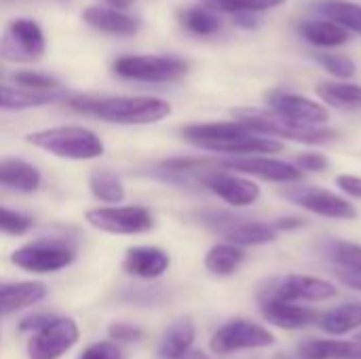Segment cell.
Returning a JSON list of instances; mask_svg holds the SVG:
<instances>
[{
  "instance_id": "13",
  "label": "cell",
  "mask_w": 361,
  "mask_h": 359,
  "mask_svg": "<svg viewBox=\"0 0 361 359\" xmlns=\"http://www.w3.org/2000/svg\"><path fill=\"white\" fill-rule=\"evenodd\" d=\"M78 326L70 317H53L47 326L34 332L27 345L30 359H59L78 343Z\"/></svg>"
},
{
  "instance_id": "30",
  "label": "cell",
  "mask_w": 361,
  "mask_h": 359,
  "mask_svg": "<svg viewBox=\"0 0 361 359\" xmlns=\"http://www.w3.org/2000/svg\"><path fill=\"white\" fill-rule=\"evenodd\" d=\"M89 188H91V195L102 203L118 205V203L125 201V186L118 180V176L112 174V171H95V174H91Z\"/></svg>"
},
{
  "instance_id": "20",
  "label": "cell",
  "mask_w": 361,
  "mask_h": 359,
  "mask_svg": "<svg viewBox=\"0 0 361 359\" xmlns=\"http://www.w3.org/2000/svg\"><path fill=\"white\" fill-rule=\"evenodd\" d=\"M82 19L91 28L106 32V34H116V36H131L142 28L140 19L125 15L121 8H114V6H99V4L89 6L82 11Z\"/></svg>"
},
{
  "instance_id": "1",
  "label": "cell",
  "mask_w": 361,
  "mask_h": 359,
  "mask_svg": "<svg viewBox=\"0 0 361 359\" xmlns=\"http://www.w3.org/2000/svg\"><path fill=\"white\" fill-rule=\"evenodd\" d=\"M182 138L203 150L222 152V154H275L283 150V144L275 138L260 135L250 131L239 121H220V123H197L182 129Z\"/></svg>"
},
{
  "instance_id": "33",
  "label": "cell",
  "mask_w": 361,
  "mask_h": 359,
  "mask_svg": "<svg viewBox=\"0 0 361 359\" xmlns=\"http://www.w3.org/2000/svg\"><path fill=\"white\" fill-rule=\"evenodd\" d=\"M328 258L343 271H361V245L351 241H330L326 250Z\"/></svg>"
},
{
  "instance_id": "18",
  "label": "cell",
  "mask_w": 361,
  "mask_h": 359,
  "mask_svg": "<svg viewBox=\"0 0 361 359\" xmlns=\"http://www.w3.org/2000/svg\"><path fill=\"white\" fill-rule=\"evenodd\" d=\"M258 303H260L264 320L277 328L296 330V328L315 324L319 320V315L315 311L300 307L296 303H288V300H258Z\"/></svg>"
},
{
  "instance_id": "38",
  "label": "cell",
  "mask_w": 361,
  "mask_h": 359,
  "mask_svg": "<svg viewBox=\"0 0 361 359\" xmlns=\"http://www.w3.org/2000/svg\"><path fill=\"white\" fill-rule=\"evenodd\" d=\"M110 336L118 343H137L144 339V332L140 328H135L133 324H125V322H116L108 328Z\"/></svg>"
},
{
  "instance_id": "40",
  "label": "cell",
  "mask_w": 361,
  "mask_h": 359,
  "mask_svg": "<svg viewBox=\"0 0 361 359\" xmlns=\"http://www.w3.org/2000/svg\"><path fill=\"white\" fill-rule=\"evenodd\" d=\"M336 186L345 193V195H349V197H353V199H361V178L360 176H349V174H343V176H338L336 178Z\"/></svg>"
},
{
  "instance_id": "36",
  "label": "cell",
  "mask_w": 361,
  "mask_h": 359,
  "mask_svg": "<svg viewBox=\"0 0 361 359\" xmlns=\"http://www.w3.org/2000/svg\"><path fill=\"white\" fill-rule=\"evenodd\" d=\"M13 80L21 87H30V89H42V91H49V89H59V83L51 76H44V74H38L34 70H23V72H17L13 76Z\"/></svg>"
},
{
  "instance_id": "6",
  "label": "cell",
  "mask_w": 361,
  "mask_h": 359,
  "mask_svg": "<svg viewBox=\"0 0 361 359\" xmlns=\"http://www.w3.org/2000/svg\"><path fill=\"white\" fill-rule=\"evenodd\" d=\"M112 68L121 78L140 83H171L188 72V63L171 55H123Z\"/></svg>"
},
{
  "instance_id": "28",
  "label": "cell",
  "mask_w": 361,
  "mask_h": 359,
  "mask_svg": "<svg viewBox=\"0 0 361 359\" xmlns=\"http://www.w3.org/2000/svg\"><path fill=\"white\" fill-rule=\"evenodd\" d=\"M245 260V252L243 248L235 245V243H218L214 245L207 254H205V269L212 275L218 277H228L233 273L239 271V267Z\"/></svg>"
},
{
  "instance_id": "27",
  "label": "cell",
  "mask_w": 361,
  "mask_h": 359,
  "mask_svg": "<svg viewBox=\"0 0 361 359\" xmlns=\"http://www.w3.org/2000/svg\"><path fill=\"white\" fill-rule=\"evenodd\" d=\"M319 328L328 334L341 336L349 334L361 328V303H347L336 309H330L328 313L319 315L317 320Z\"/></svg>"
},
{
  "instance_id": "43",
  "label": "cell",
  "mask_w": 361,
  "mask_h": 359,
  "mask_svg": "<svg viewBox=\"0 0 361 359\" xmlns=\"http://www.w3.org/2000/svg\"><path fill=\"white\" fill-rule=\"evenodd\" d=\"M336 275H338V279H341L345 286H349V288L361 292V271H343V269H341Z\"/></svg>"
},
{
  "instance_id": "17",
  "label": "cell",
  "mask_w": 361,
  "mask_h": 359,
  "mask_svg": "<svg viewBox=\"0 0 361 359\" xmlns=\"http://www.w3.org/2000/svg\"><path fill=\"white\" fill-rule=\"evenodd\" d=\"M169 256L161 248L152 245H135L125 254V271L140 279H157L169 269Z\"/></svg>"
},
{
  "instance_id": "37",
  "label": "cell",
  "mask_w": 361,
  "mask_h": 359,
  "mask_svg": "<svg viewBox=\"0 0 361 359\" xmlns=\"http://www.w3.org/2000/svg\"><path fill=\"white\" fill-rule=\"evenodd\" d=\"M78 359H125L123 351L118 349V345L114 343H108V341H102V343H93L89 345Z\"/></svg>"
},
{
  "instance_id": "42",
  "label": "cell",
  "mask_w": 361,
  "mask_h": 359,
  "mask_svg": "<svg viewBox=\"0 0 361 359\" xmlns=\"http://www.w3.org/2000/svg\"><path fill=\"white\" fill-rule=\"evenodd\" d=\"M235 23L239 28H245V30H254L260 25V19H258V13L254 11H243V13H235Z\"/></svg>"
},
{
  "instance_id": "7",
  "label": "cell",
  "mask_w": 361,
  "mask_h": 359,
  "mask_svg": "<svg viewBox=\"0 0 361 359\" xmlns=\"http://www.w3.org/2000/svg\"><path fill=\"white\" fill-rule=\"evenodd\" d=\"M74 250L59 239H38L11 254V262L27 273H57L74 262Z\"/></svg>"
},
{
  "instance_id": "47",
  "label": "cell",
  "mask_w": 361,
  "mask_h": 359,
  "mask_svg": "<svg viewBox=\"0 0 361 359\" xmlns=\"http://www.w3.org/2000/svg\"><path fill=\"white\" fill-rule=\"evenodd\" d=\"M0 2H11V0H0Z\"/></svg>"
},
{
  "instance_id": "46",
  "label": "cell",
  "mask_w": 361,
  "mask_h": 359,
  "mask_svg": "<svg viewBox=\"0 0 361 359\" xmlns=\"http://www.w3.org/2000/svg\"><path fill=\"white\" fill-rule=\"evenodd\" d=\"M108 4H112L114 8H125V6H129L133 0H106Z\"/></svg>"
},
{
  "instance_id": "48",
  "label": "cell",
  "mask_w": 361,
  "mask_h": 359,
  "mask_svg": "<svg viewBox=\"0 0 361 359\" xmlns=\"http://www.w3.org/2000/svg\"><path fill=\"white\" fill-rule=\"evenodd\" d=\"M357 341H361V332H360V336H357Z\"/></svg>"
},
{
  "instance_id": "23",
  "label": "cell",
  "mask_w": 361,
  "mask_h": 359,
  "mask_svg": "<svg viewBox=\"0 0 361 359\" xmlns=\"http://www.w3.org/2000/svg\"><path fill=\"white\" fill-rule=\"evenodd\" d=\"M298 32L309 44H313L317 49H336V47H343L345 42H349V30H345L343 25H338L332 19L302 21L298 25Z\"/></svg>"
},
{
  "instance_id": "39",
  "label": "cell",
  "mask_w": 361,
  "mask_h": 359,
  "mask_svg": "<svg viewBox=\"0 0 361 359\" xmlns=\"http://www.w3.org/2000/svg\"><path fill=\"white\" fill-rule=\"evenodd\" d=\"M300 171H315V174H319V171H326L328 169V159L324 157V154H319V152H302V154H298L296 157V163H294Z\"/></svg>"
},
{
  "instance_id": "32",
  "label": "cell",
  "mask_w": 361,
  "mask_h": 359,
  "mask_svg": "<svg viewBox=\"0 0 361 359\" xmlns=\"http://www.w3.org/2000/svg\"><path fill=\"white\" fill-rule=\"evenodd\" d=\"M203 6L216 11V13H243V11H254V13H264L271 8L281 6L286 0H201Z\"/></svg>"
},
{
  "instance_id": "12",
  "label": "cell",
  "mask_w": 361,
  "mask_h": 359,
  "mask_svg": "<svg viewBox=\"0 0 361 359\" xmlns=\"http://www.w3.org/2000/svg\"><path fill=\"white\" fill-rule=\"evenodd\" d=\"M218 169L224 171H237L241 176H252L260 178L264 182H275V184H292L305 178V174L286 161L279 159H269V157H233V159H220L216 161Z\"/></svg>"
},
{
  "instance_id": "24",
  "label": "cell",
  "mask_w": 361,
  "mask_h": 359,
  "mask_svg": "<svg viewBox=\"0 0 361 359\" xmlns=\"http://www.w3.org/2000/svg\"><path fill=\"white\" fill-rule=\"evenodd\" d=\"M296 355L302 359H361V341H326L311 339L298 345Z\"/></svg>"
},
{
  "instance_id": "29",
  "label": "cell",
  "mask_w": 361,
  "mask_h": 359,
  "mask_svg": "<svg viewBox=\"0 0 361 359\" xmlns=\"http://www.w3.org/2000/svg\"><path fill=\"white\" fill-rule=\"evenodd\" d=\"M315 11L326 19L336 21L349 32L361 34V4L349 0H317Z\"/></svg>"
},
{
  "instance_id": "31",
  "label": "cell",
  "mask_w": 361,
  "mask_h": 359,
  "mask_svg": "<svg viewBox=\"0 0 361 359\" xmlns=\"http://www.w3.org/2000/svg\"><path fill=\"white\" fill-rule=\"evenodd\" d=\"M180 19H182V25L197 36H212L220 30V19H218L216 11H212L203 4L186 8L180 15Z\"/></svg>"
},
{
  "instance_id": "45",
  "label": "cell",
  "mask_w": 361,
  "mask_h": 359,
  "mask_svg": "<svg viewBox=\"0 0 361 359\" xmlns=\"http://www.w3.org/2000/svg\"><path fill=\"white\" fill-rule=\"evenodd\" d=\"M178 359H212L209 355H205V353H201V351H195V349H188L182 358Z\"/></svg>"
},
{
  "instance_id": "10",
  "label": "cell",
  "mask_w": 361,
  "mask_h": 359,
  "mask_svg": "<svg viewBox=\"0 0 361 359\" xmlns=\"http://www.w3.org/2000/svg\"><path fill=\"white\" fill-rule=\"evenodd\" d=\"M47 49L42 28L27 17L13 19L0 38V55L11 61H36Z\"/></svg>"
},
{
  "instance_id": "41",
  "label": "cell",
  "mask_w": 361,
  "mask_h": 359,
  "mask_svg": "<svg viewBox=\"0 0 361 359\" xmlns=\"http://www.w3.org/2000/svg\"><path fill=\"white\" fill-rule=\"evenodd\" d=\"M51 320H53V315H47V313L30 315V317L21 320V324H19V330H21V332H36V330H40L42 326H47Z\"/></svg>"
},
{
  "instance_id": "21",
  "label": "cell",
  "mask_w": 361,
  "mask_h": 359,
  "mask_svg": "<svg viewBox=\"0 0 361 359\" xmlns=\"http://www.w3.org/2000/svg\"><path fill=\"white\" fill-rule=\"evenodd\" d=\"M47 296V288L38 281L0 284V317L23 311Z\"/></svg>"
},
{
  "instance_id": "11",
  "label": "cell",
  "mask_w": 361,
  "mask_h": 359,
  "mask_svg": "<svg viewBox=\"0 0 361 359\" xmlns=\"http://www.w3.org/2000/svg\"><path fill=\"white\" fill-rule=\"evenodd\" d=\"M275 343L273 332L267 328L247 322V320H235L224 324L209 341V349L216 355H228L245 349H264Z\"/></svg>"
},
{
  "instance_id": "19",
  "label": "cell",
  "mask_w": 361,
  "mask_h": 359,
  "mask_svg": "<svg viewBox=\"0 0 361 359\" xmlns=\"http://www.w3.org/2000/svg\"><path fill=\"white\" fill-rule=\"evenodd\" d=\"M66 91L59 89H30V87H8L0 85V110H27V108H38L47 106L53 102L66 99Z\"/></svg>"
},
{
  "instance_id": "44",
  "label": "cell",
  "mask_w": 361,
  "mask_h": 359,
  "mask_svg": "<svg viewBox=\"0 0 361 359\" xmlns=\"http://www.w3.org/2000/svg\"><path fill=\"white\" fill-rule=\"evenodd\" d=\"M305 224H307V220H305V218L288 216V218H281V220H277L273 226H275L277 231H296V229H302Z\"/></svg>"
},
{
  "instance_id": "25",
  "label": "cell",
  "mask_w": 361,
  "mask_h": 359,
  "mask_svg": "<svg viewBox=\"0 0 361 359\" xmlns=\"http://www.w3.org/2000/svg\"><path fill=\"white\" fill-rule=\"evenodd\" d=\"M317 95L324 104L345 112L361 110V85L347 80H322L317 85Z\"/></svg>"
},
{
  "instance_id": "4",
  "label": "cell",
  "mask_w": 361,
  "mask_h": 359,
  "mask_svg": "<svg viewBox=\"0 0 361 359\" xmlns=\"http://www.w3.org/2000/svg\"><path fill=\"white\" fill-rule=\"evenodd\" d=\"M27 144L68 161H91L104 154L102 138L80 125H61L34 131L27 135Z\"/></svg>"
},
{
  "instance_id": "15",
  "label": "cell",
  "mask_w": 361,
  "mask_h": 359,
  "mask_svg": "<svg viewBox=\"0 0 361 359\" xmlns=\"http://www.w3.org/2000/svg\"><path fill=\"white\" fill-rule=\"evenodd\" d=\"M201 184L233 207H247L260 199V186L245 176L207 169L201 176Z\"/></svg>"
},
{
  "instance_id": "34",
  "label": "cell",
  "mask_w": 361,
  "mask_h": 359,
  "mask_svg": "<svg viewBox=\"0 0 361 359\" xmlns=\"http://www.w3.org/2000/svg\"><path fill=\"white\" fill-rule=\"evenodd\" d=\"M315 61L324 68V70H328L332 76H336V78H341V80H347V78H353L355 76V61L351 59V57H347V55H343V53H330V51H326V53H315Z\"/></svg>"
},
{
  "instance_id": "26",
  "label": "cell",
  "mask_w": 361,
  "mask_h": 359,
  "mask_svg": "<svg viewBox=\"0 0 361 359\" xmlns=\"http://www.w3.org/2000/svg\"><path fill=\"white\" fill-rule=\"evenodd\" d=\"M192 343H195V324L192 320L182 317L173 322L163 334V341L159 345V355L163 359L182 358L188 349H192Z\"/></svg>"
},
{
  "instance_id": "5",
  "label": "cell",
  "mask_w": 361,
  "mask_h": 359,
  "mask_svg": "<svg viewBox=\"0 0 361 359\" xmlns=\"http://www.w3.org/2000/svg\"><path fill=\"white\" fill-rule=\"evenodd\" d=\"M199 220L212 233L224 237L228 243H235L239 248L273 243L279 233L273 224L245 220V218H239V216H233L226 212H201Z\"/></svg>"
},
{
  "instance_id": "9",
  "label": "cell",
  "mask_w": 361,
  "mask_h": 359,
  "mask_svg": "<svg viewBox=\"0 0 361 359\" xmlns=\"http://www.w3.org/2000/svg\"><path fill=\"white\" fill-rule=\"evenodd\" d=\"M87 222L110 235H142L152 231L154 218L148 207L125 205V207H95L85 214Z\"/></svg>"
},
{
  "instance_id": "16",
  "label": "cell",
  "mask_w": 361,
  "mask_h": 359,
  "mask_svg": "<svg viewBox=\"0 0 361 359\" xmlns=\"http://www.w3.org/2000/svg\"><path fill=\"white\" fill-rule=\"evenodd\" d=\"M267 104L271 110L307 125H326L330 112L324 104H317L300 93H290L283 89H275L267 93Z\"/></svg>"
},
{
  "instance_id": "3",
  "label": "cell",
  "mask_w": 361,
  "mask_h": 359,
  "mask_svg": "<svg viewBox=\"0 0 361 359\" xmlns=\"http://www.w3.org/2000/svg\"><path fill=\"white\" fill-rule=\"evenodd\" d=\"M235 121L243 123L250 131L260 133V135H269V138H283V140H292V142H300V144H328L332 140H336L338 131L328 129L324 125H307L300 121H292L275 110H256V108H239L233 110Z\"/></svg>"
},
{
  "instance_id": "35",
  "label": "cell",
  "mask_w": 361,
  "mask_h": 359,
  "mask_svg": "<svg viewBox=\"0 0 361 359\" xmlns=\"http://www.w3.org/2000/svg\"><path fill=\"white\" fill-rule=\"evenodd\" d=\"M32 224H34V220L30 216L0 207V233L19 237V235H25L32 229Z\"/></svg>"
},
{
  "instance_id": "14",
  "label": "cell",
  "mask_w": 361,
  "mask_h": 359,
  "mask_svg": "<svg viewBox=\"0 0 361 359\" xmlns=\"http://www.w3.org/2000/svg\"><path fill=\"white\" fill-rule=\"evenodd\" d=\"M283 197L296 203L298 207L332 220H355L357 209L341 195L317 188V186H292L283 190Z\"/></svg>"
},
{
  "instance_id": "2",
  "label": "cell",
  "mask_w": 361,
  "mask_h": 359,
  "mask_svg": "<svg viewBox=\"0 0 361 359\" xmlns=\"http://www.w3.org/2000/svg\"><path fill=\"white\" fill-rule=\"evenodd\" d=\"M78 112L93 114L114 125H152L171 114V104L161 97H106V99H70Z\"/></svg>"
},
{
  "instance_id": "8",
  "label": "cell",
  "mask_w": 361,
  "mask_h": 359,
  "mask_svg": "<svg viewBox=\"0 0 361 359\" xmlns=\"http://www.w3.org/2000/svg\"><path fill=\"white\" fill-rule=\"evenodd\" d=\"M336 294H338L336 286L326 279L311 277V275H286V277L267 281L258 292V300H288V303L315 300L319 303V300L334 298Z\"/></svg>"
},
{
  "instance_id": "22",
  "label": "cell",
  "mask_w": 361,
  "mask_h": 359,
  "mask_svg": "<svg viewBox=\"0 0 361 359\" xmlns=\"http://www.w3.org/2000/svg\"><path fill=\"white\" fill-rule=\"evenodd\" d=\"M0 186L17 193H34L40 186V171L23 159H0Z\"/></svg>"
}]
</instances>
